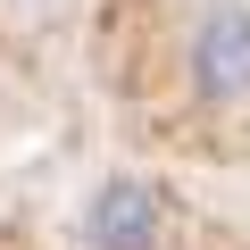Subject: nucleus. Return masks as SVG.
<instances>
[{
	"label": "nucleus",
	"instance_id": "f03ea898",
	"mask_svg": "<svg viewBox=\"0 0 250 250\" xmlns=\"http://www.w3.org/2000/svg\"><path fill=\"white\" fill-rule=\"evenodd\" d=\"M83 242L92 250H159L167 242V192L142 175H108L83 208Z\"/></svg>",
	"mask_w": 250,
	"mask_h": 250
},
{
	"label": "nucleus",
	"instance_id": "f257e3e1",
	"mask_svg": "<svg viewBox=\"0 0 250 250\" xmlns=\"http://www.w3.org/2000/svg\"><path fill=\"white\" fill-rule=\"evenodd\" d=\"M184 83L208 108H250V9L242 0H217V9L192 17V34H184Z\"/></svg>",
	"mask_w": 250,
	"mask_h": 250
}]
</instances>
